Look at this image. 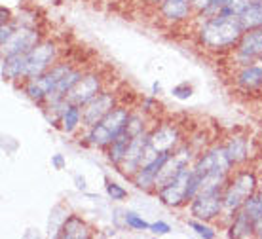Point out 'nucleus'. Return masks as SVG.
Here are the masks:
<instances>
[{
  "label": "nucleus",
  "instance_id": "obj_1",
  "mask_svg": "<svg viewBox=\"0 0 262 239\" xmlns=\"http://www.w3.org/2000/svg\"><path fill=\"white\" fill-rule=\"evenodd\" d=\"M243 29L239 17L234 15H215L209 19L200 21L196 31L198 44L202 50L209 53H230L234 52L239 38L243 36Z\"/></svg>",
  "mask_w": 262,
  "mask_h": 239
},
{
  "label": "nucleus",
  "instance_id": "obj_2",
  "mask_svg": "<svg viewBox=\"0 0 262 239\" xmlns=\"http://www.w3.org/2000/svg\"><path fill=\"white\" fill-rule=\"evenodd\" d=\"M129 116H131L129 106L118 103L101 122L85 129L84 144L93 146V148L106 150L112 144V141H114L122 131H125L127 122H129Z\"/></svg>",
  "mask_w": 262,
  "mask_h": 239
},
{
  "label": "nucleus",
  "instance_id": "obj_3",
  "mask_svg": "<svg viewBox=\"0 0 262 239\" xmlns=\"http://www.w3.org/2000/svg\"><path fill=\"white\" fill-rule=\"evenodd\" d=\"M258 190V177L255 171L251 169H237L236 173L232 171L228 182L223 190V203H224V213L230 219L243 209L245 201Z\"/></svg>",
  "mask_w": 262,
  "mask_h": 239
},
{
  "label": "nucleus",
  "instance_id": "obj_4",
  "mask_svg": "<svg viewBox=\"0 0 262 239\" xmlns=\"http://www.w3.org/2000/svg\"><path fill=\"white\" fill-rule=\"evenodd\" d=\"M183 142V133L177 123L173 122H160L154 123L148 131V144L143 156V165L152 162L162 152H173Z\"/></svg>",
  "mask_w": 262,
  "mask_h": 239
},
{
  "label": "nucleus",
  "instance_id": "obj_5",
  "mask_svg": "<svg viewBox=\"0 0 262 239\" xmlns=\"http://www.w3.org/2000/svg\"><path fill=\"white\" fill-rule=\"evenodd\" d=\"M74 67L76 65L71 63V61H61L59 59V61H57V63H55V65H53L48 72H44L42 76L23 82V93H25L31 101H34L36 104L42 106V104L46 103L48 95L52 93L53 88L59 84L61 78L65 76V74H69Z\"/></svg>",
  "mask_w": 262,
  "mask_h": 239
},
{
  "label": "nucleus",
  "instance_id": "obj_6",
  "mask_svg": "<svg viewBox=\"0 0 262 239\" xmlns=\"http://www.w3.org/2000/svg\"><path fill=\"white\" fill-rule=\"evenodd\" d=\"M61 48L53 38H42L27 53V69H25V82L34 80L48 72L57 61H59Z\"/></svg>",
  "mask_w": 262,
  "mask_h": 239
},
{
  "label": "nucleus",
  "instance_id": "obj_7",
  "mask_svg": "<svg viewBox=\"0 0 262 239\" xmlns=\"http://www.w3.org/2000/svg\"><path fill=\"white\" fill-rule=\"evenodd\" d=\"M188 211H190L192 219L205 220V222L219 220L224 213L223 190H203V192H198L188 201Z\"/></svg>",
  "mask_w": 262,
  "mask_h": 239
},
{
  "label": "nucleus",
  "instance_id": "obj_8",
  "mask_svg": "<svg viewBox=\"0 0 262 239\" xmlns=\"http://www.w3.org/2000/svg\"><path fill=\"white\" fill-rule=\"evenodd\" d=\"M190 171L192 165L181 169V173L169 181L165 186L158 188L154 194L158 195L160 203H164L165 207L171 209H179L183 205H188V181H190Z\"/></svg>",
  "mask_w": 262,
  "mask_h": 239
},
{
  "label": "nucleus",
  "instance_id": "obj_9",
  "mask_svg": "<svg viewBox=\"0 0 262 239\" xmlns=\"http://www.w3.org/2000/svg\"><path fill=\"white\" fill-rule=\"evenodd\" d=\"M118 104V95L114 90H103L101 93H97L92 101L82 106V127H92L95 123H99L103 118L111 112L114 106Z\"/></svg>",
  "mask_w": 262,
  "mask_h": 239
},
{
  "label": "nucleus",
  "instance_id": "obj_10",
  "mask_svg": "<svg viewBox=\"0 0 262 239\" xmlns=\"http://www.w3.org/2000/svg\"><path fill=\"white\" fill-rule=\"evenodd\" d=\"M103 90H105V76H103V72L84 71V76L80 78L76 85L67 93V101L72 104L84 106L88 101H92Z\"/></svg>",
  "mask_w": 262,
  "mask_h": 239
},
{
  "label": "nucleus",
  "instance_id": "obj_11",
  "mask_svg": "<svg viewBox=\"0 0 262 239\" xmlns=\"http://www.w3.org/2000/svg\"><path fill=\"white\" fill-rule=\"evenodd\" d=\"M232 57L239 67L253 65V63H260L262 57V27L260 29H253V31H245L243 36L239 38L237 46L232 52Z\"/></svg>",
  "mask_w": 262,
  "mask_h": 239
},
{
  "label": "nucleus",
  "instance_id": "obj_12",
  "mask_svg": "<svg viewBox=\"0 0 262 239\" xmlns=\"http://www.w3.org/2000/svg\"><path fill=\"white\" fill-rule=\"evenodd\" d=\"M44 34L40 33L38 27H15V33L6 44H2V57L8 55H17V53H29Z\"/></svg>",
  "mask_w": 262,
  "mask_h": 239
},
{
  "label": "nucleus",
  "instance_id": "obj_13",
  "mask_svg": "<svg viewBox=\"0 0 262 239\" xmlns=\"http://www.w3.org/2000/svg\"><path fill=\"white\" fill-rule=\"evenodd\" d=\"M148 131L139 133V135H135L131 139L129 146H127V152H125V158L122 160V163H120L118 167H116L127 181H129L131 177L141 169V165H143V156H144V150H146V144H148Z\"/></svg>",
  "mask_w": 262,
  "mask_h": 239
},
{
  "label": "nucleus",
  "instance_id": "obj_14",
  "mask_svg": "<svg viewBox=\"0 0 262 239\" xmlns=\"http://www.w3.org/2000/svg\"><path fill=\"white\" fill-rule=\"evenodd\" d=\"M171 152H162L158 154L152 162L141 165L137 173L129 179L131 184H135L139 190H144V192H154V182H156V177L160 173V169L164 167V163L169 160Z\"/></svg>",
  "mask_w": 262,
  "mask_h": 239
},
{
  "label": "nucleus",
  "instance_id": "obj_15",
  "mask_svg": "<svg viewBox=\"0 0 262 239\" xmlns=\"http://www.w3.org/2000/svg\"><path fill=\"white\" fill-rule=\"evenodd\" d=\"M234 84L237 90L245 91V93H253V91L262 90V65H245L239 67V71L234 74Z\"/></svg>",
  "mask_w": 262,
  "mask_h": 239
},
{
  "label": "nucleus",
  "instance_id": "obj_16",
  "mask_svg": "<svg viewBox=\"0 0 262 239\" xmlns=\"http://www.w3.org/2000/svg\"><path fill=\"white\" fill-rule=\"evenodd\" d=\"M92 235H93L92 226L80 214H74V213H71L67 216L59 233H57V237H63V239H85V237H92Z\"/></svg>",
  "mask_w": 262,
  "mask_h": 239
},
{
  "label": "nucleus",
  "instance_id": "obj_17",
  "mask_svg": "<svg viewBox=\"0 0 262 239\" xmlns=\"http://www.w3.org/2000/svg\"><path fill=\"white\" fill-rule=\"evenodd\" d=\"M25 69H27V53L8 55V57H2L0 74L8 82H25Z\"/></svg>",
  "mask_w": 262,
  "mask_h": 239
},
{
  "label": "nucleus",
  "instance_id": "obj_18",
  "mask_svg": "<svg viewBox=\"0 0 262 239\" xmlns=\"http://www.w3.org/2000/svg\"><path fill=\"white\" fill-rule=\"evenodd\" d=\"M228 235L230 237H253L256 235V224L251 219L245 209H239L228 224Z\"/></svg>",
  "mask_w": 262,
  "mask_h": 239
},
{
  "label": "nucleus",
  "instance_id": "obj_19",
  "mask_svg": "<svg viewBox=\"0 0 262 239\" xmlns=\"http://www.w3.org/2000/svg\"><path fill=\"white\" fill-rule=\"evenodd\" d=\"M223 146H224V150H226V154H228L230 162L234 163V167L247 162V158H249V141H247L245 137H242V135L230 137Z\"/></svg>",
  "mask_w": 262,
  "mask_h": 239
},
{
  "label": "nucleus",
  "instance_id": "obj_20",
  "mask_svg": "<svg viewBox=\"0 0 262 239\" xmlns=\"http://www.w3.org/2000/svg\"><path fill=\"white\" fill-rule=\"evenodd\" d=\"M133 137L127 133V131H122L114 141H112V144L106 148V160H108V163H112L114 167H118L120 163H122V160L125 158V152H127V146H129V142Z\"/></svg>",
  "mask_w": 262,
  "mask_h": 239
},
{
  "label": "nucleus",
  "instance_id": "obj_21",
  "mask_svg": "<svg viewBox=\"0 0 262 239\" xmlns=\"http://www.w3.org/2000/svg\"><path fill=\"white\" fill-rule=\"evenodd\" d=\"M80 125H82V106L80 104H69L63 112V116H61V122H59V127L63 133H74V131L78 129Z\"/></svg>",
  "mask_w": 262,
  "mask_h": 239
},
{
  "label": "nucleus",
  "instance_id": "obj_22",
  "mask_svg": "<svg viewBox=\"0 0 262 239\" xmlns=\"http://www.w3.org/2000/svg\"><path fill=\"white\" fill-rule=\"evenodd\" d=\"M239 21L245 31L260 29L262 27V0H255L245 12L239 15Z\"/></svg>",
  "mask_w": 262,
  "mask_h": 239
},
{
  "label": "nucleus",
  "instance_id": "obj_23",
  "mask_svg": "<svg viewBox=\"0 0 262 239\" xmlns=\"http://www.w3.org/2000/svg\"><path fill=\"white\" fill-rule=\"evenodd\" d=\"M243 209L247 211V214H249L251 219L255 220L256 226H258V224H262V188H258L255 194L245 201Z\"/></svg>",
  "mask_w": 262,
  "mask_h": 239
},
{
  "label": "nucleus",
  "instance_id": "obj_24",
  "mask_svg": "<svg viewBox=\"0 0 262 239\" xmlns=\"http://www.w3.org/2000/svg\"><path fill=\"white\" fill-rule=\"evenodd\" d=\"M124 222L129 230H135V232H144V230H148V228H150V224H148V222H146V220H144L139 213H135V211H125Z\"/></svg>",
  "mask_w": 262,
  "mask_h": 239
},
{
  "label": "nucleus",
  "instance_id": "obj_25",
  "mask_svg": "<svg viewBox=\"0 0 262 239\" xmlns=\"http://www.w3.org/2000/svg\"><path fill=\"white\" fill-rule=\"evenodd\" d=\"M253 2L255 0H228V4L223 8V12L219 13V15H234V17H239Z\"/></svg>",
  "mask_w": 262,
  "mask_h": 239
},
{
  "label": "nucleus",
  "instance_id": "obj_26",
  "mask_svg": "<svg viewBox=\"0 0 262 239\" xmlns=\"http://www.w3.org/2000/svg\"><path fill=\"white\" fill-rule=\"evenodd\" d=\"M188 228H190V230H194V233H198V235H200V237H203V239L216 237V230H215V228H211L205 220L190 219V220H188Z\"/></svg>",
  "mask_w": 262,
  "mask_h": 239
},
{
  "label": "nucleus",
  "instance_id": "obj_27",
  "mask_svg": "<svg viewBox=\"0 0 262 239\" xmlns=\"http://www.w3.org/2000/svg\"><path fill=\"white\" fill-rule=\"evenodd\" d=\"M105 192L112 201H125L127 200V190H125L122 184H118V182L111 181V179H106L105 181Z\"/></svg>",
  "mask_w": 262,
  "mask_h": 239
},
{
  "label": "nucleus",
  "instance_id": "obj_28",
  "mask_svg": "<svg viewBox=\"0 0 262 239\" xmlns=\"http://www.w3.org/2000/svg\"><path fill=\"white\" fill-rule=\"evenodd\" d=\"M228 4V0H209V4L205 6V10H203L202 13H198L196 17H202L203 19H209V17H215V15H219V13L223 12V8Z\"/></svg>",
  "mask_w": 262,
  "mask_h": 239
},
{
  "label": "nucleus",
  "instance_id": "obj_29",
  "mask_svg": "<svg viewBox=\"0 0 262 239\" xmlns=\"http://www.w3.org/2000/svg\"><path fill=\"white\" fill-rule=\"evenodd\" d=\"M192 93H194V90H192V85L188 82H181V84H177L171 90V95L179 99V101H188L192 97Z\"/></svg>",
  "mask_w": 262,
  "mask_h": 239
},
{
  "label": "nucleus",
  "instance_id": "obj_30",
  "mask_svg": "<svg viewBox=\"0 0 262 239\" xmlns=\"http://www.w3.org/2000/svg\"><path fill=\"white\" fill-rule=\"evenodd\" d=\"M156 108H160V103L156 101V95L143 99V103H141V110H143V112H146L148 116H152V114L156 112Z\"/></svg>",
  "mask_w": 262,
  "mask_h": 239
},
{
  "label": "nucleus",
  "instance_id": "obj_31",
  "mask_svg": "<svg viewBox=\"0 0 262 239\" xmlns=\"http://www.w3.org/2000/svg\"><path fill=\"white\" fill-rule=\"evenodd\" d=\"M148 232L156 233V235H167L171 232V226L164 220H158V222H152L150 228H148Z\"/></svg>",
  "mask_w": 262,
  "mask_h": 239
},
{
  "label": "nucleus",
  "instance_id": "obj_32",
  "mask_svg": "<svg viewBox=\"0 0 262 239\" xmlns=\"http://www.w3.org/2000/svg\"><path fill=\"white\" fill-rule=\"evenodd\" d=\"M13 33H15V25L13 23H6V25L0 27V46L6 44L8 40L12 38Z\"/></svg>",
  "mask_w": 262,
  "mask_h": 239
},
{
  "label": "nucleus",
  "instance_id": "obj_33",
  "mask_svg": "<svg viewBox=\"0 0 262 239\" xmlns=\"http://www.w3.org/2000/svg\"><path fill=\"white\" fill-rule=\"evenodd\" d=\"M67 165V160L63 154H53L52 156V167L57 169V171H61V169H65Z\"/></svg>",
  "mask_w": 262,
  "mask_h": 239
},
{
  "label": "nucleus",
  "instance_id": "obj_34",
  "mask_svg": "<svg viewBox=\"0 0 262 239\" xmlns=\"http://www.w3.org/2000/svg\"><path fill=\"white\" fill-rule=\"evenodd\" d=\"M0 13H2V19H0V23L2 25H6V23H12V19H13V15H12V12L8 10V8H0Z\"/></svg>",
  "mask_w": 262,
  "mask_h": 239
},
{
  "label": "nucleus",
  "instance_id": "obj_35",
  "mask_svg": "<svg viewBox=\"0 0 262 239\" xmlns=\"http://www.w3.org/2000/svg\"><path fill=\"white\" fill-rule=\"evenodd\" d=\"M74 182H76V188H78V190H85V179L84 177L74 175Z\"/></svg>",
  "mask_w": 262,
  "mask_h": 239
},
{
  "label": "nucleus",
  "instance_id": "obj_36",
  "mask_svg": "<svg viewBox=\"0 0 262 239\" xmlns=\"http://www.w3.org/2000/svg\"><path fill=\"white\" fill-rule=\"evenodd\" d=\"M160 91H162L160 82H154V84H152V95H160Z\"/></svg>",
  "mask_w": 262,
  "mask_h": 239
},
{
  "label": "nucleus",
  "instance_id": "obj_37",
  "mask_svg": "<svg viewBox=\"0 0 262 239\" xmlns=\"http://www.w3.org/2000/svg\"><path fill=\"white\" fill-rule=\"evenodd\" d=\"M144 2H146V4H150V6H154V8H158L164 0H144Z\"/></svg>",
  "mask_w": 262,
  "mask_h": 239
},
{
  "label": "nucleus",
  "instance_id": "obj_38",
  "mask_svg": "<svg viewBox=\"0 0 262 239\" xmlns=\"http://www.w3.org/2000/svg\"><path fill=\"white\" fill-rule=\"evenodd\" d=\"M256 237L262 239V224H258V226H256Z\"/></svg>",
  "mask_w": 262,
  "mask_h": 239
},
{
  "label": "nucleus",
  "instance_id": "obj_39",
  "mask_svg": "<svg viewBox=\"0 0 262 239\" xmlns=\"http://www.w3.org/2000/svg\"><path fill=\"white\" fill-rule=\"evenodd\" d=\"M260 63H262V57H260Z\"/></svg>",
  "mask_w": 262,
  "mask_h": 239
}]
</instances>
